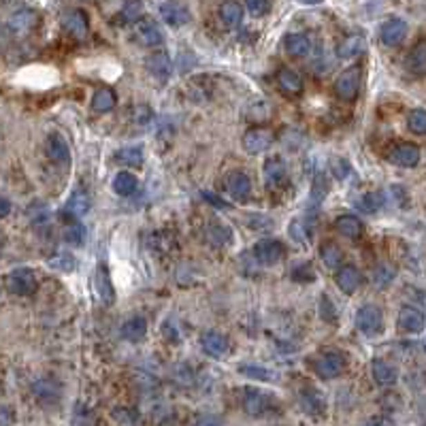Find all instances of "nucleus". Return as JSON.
Returning <instances> with one entry per match:
<instances>
[{
	"label": "nucleus",
	"mask_w": 426,
	"mask_h": 426,
	"mask_svg": "<svg viewBox=\"0 0 426 426\" xmlns=\"http://www.w3.org/2000/svg\"><path fill=\"white\" fill-rule=\"evenodd\" d=\"M343 369H345V356L337 352V349H329V352L320 354L313 360V371L322 380H335L337 375H341Z\"/></svg>",
	"instance_id": "1"
},
{
	"label": "nucleus",
	"mask_w": 426,
	"mask_h": 426,
	"mask_svg": "<svg viewBox=\"0 0 426 426\" xmlns=\"http://www.w3.org/2000/svg\"><path fill=\"white\" fill-rule=\"evenodd\" d=\"M356 327L365 335H380L384 331V313L378 305H365L356 313Z\"/></svg>",
	"instance_id": "2"
},
{
	"label": "nucleus",
	"mask_w": 426,
	"mask_h": 426,
	"mask_svg": "<svg viewBox=\"0 0 426 426\" xmlns=\"http://www.w3.org/2000/svg\"><path fill=\"white\" fill-rule=\"evenodd\" d=\"M39 282H37V275L30 271V269H13L7 278V288L13 292V294H19V296H30L35 290H37Z\"/></svg>",
	"instance_id": "3"
},
{
	"label": "nucleus",
	"mask_w": 426,
	"mask_h": 426,
	"mask_svg": "<svg viewBox=\"0 0 426 426\" xmlns=\"http://www.w3.org/2000/svg\"><path fill=\"white\" fill-rule=\"evenodd\" d=\"M360 88V68L352 66L343 70V75H339V79L335 81V92L341 100H354Z\"/></svg>",
	"instance_id": "4"
},
{
	"label": "nucleus",
	"mask_w": 426,
	"mask_h": 426,
	"mask_svg": "<svg viewBox=\"0 0 426 426\" xmlns=\"http://www.w3.org/2000/svg\"><path fill=\"white\" fill-rule=\"evenodd\" d=\"M284 245L280 241H275V239H262L254 245V258L260 262V264H278L282 258H284Z\"/></svg>",
	"instance_id": "5"
},
{
	"label": "nucleus",
	"mask_w": 426,
	"mask_h": 426,
	"mask_svg": "<svg viewBox=\"0 0 426 426\" xmlns=\"http://www.w3.org/2000/svg\"><path fill=\"white\" fill-rule=\"evenodd\" d=\"M407 23L403 19H398V17H392V19H386L382 23V28H380V39L384 45L388 47H398L400 43L405 41L407 37Z\"/></svg>",
	"instance_id": "6"
},
{
	"label": "nucleus",
	"mask_w": 426,
	"mask_h": 426,
	"mask_svg": "<svg viewBox=\"0 0 426 426\" xmlns=\"http://www.w3.org/2000/svg\"><path fill=\"white\" fill-rule=\"evenodd\" d=\"M273 405V398L256 388H247L243 396V407L249 416H264Z\"/></svg>",
	"instance_id": "7"
},
{
	"label": "nucleus",
	"mask_w": 426,
	"mask_h": 426,
	"mask_svg": "<svg viewBox=\"0 0 426 426\" xmlns=\"http://www.w3.org/2000/svg\"><path fill=\"white\" fill-rule=\"evenodd\" d=\"M62 26L75 39L88 37V15L81 9H68L62 13Z\"/></svg>",
	"instance_id": "8"
},
{
	"label": "nucleus",
	"mask_w": 426,
	"mask_h": 426,
	"mask_svg": "<svg viewBox=\"0 0 426 426\" xmlns=\"http://www.w3.org/2000/svg\"><path fill=\"white\" fill-rule=\"evenodd\" d=\"M273 143V133L267 128H252L243 137V149L247 154H262Z\"/></svg>",
	"instance_id": "9"
},
{
	"label": "nucleus",
	"mask_w": 426,
	"mask_h": 426,
	"mask_svg": "<svg viewBox=\"0 0 426 426\" xmlns=\"http://www.w3.org/2000/svg\"><path fill=\"white\" fill-rule=\"evenodd\" d=\"M224 186H226V192L235 200H245L249 196V192H252V182H249L247 173H243V171L229 173V177H226V182H224Z\"/></svg>",
	"instance_id": "10"
},
{
	"label": "nucleus",
	"mask_w": 426,
	"mask_h": 426,
	"mask_svg": "<svg viewBox=\"0 0 426 426\" xmlns=\"http://www.w3.org/2000/svg\"><path fill=\"white\" fill-rule=\"evenodd\" d=\"M200 347H203V352H207L209 356L222 358V356L229 354L231 343H229V339L224 337L222 333L209 331V333H205L203 337H200Z\"/></svg>",
	"instance_id": "11"
},
{
	"label": "nucleus",
	"mask_w": 426,
	"mask_h": 426,
	"mask_svg": "<svg viewBox=\"0 0 426 426\" xmlns=\"http://www.w3.org/2000/svg\"><path fill=\"white\" fill-rule=\"evenodd\" d=\"M390 162L398 164V166H405L412 168L420 162V147L414 143H400L396 145L392 152H390Z\"/></svg>",
	"instance_id": "12"
},
{
	"label": "nucleus",
	"mask_w": 426,
	"mask_h": 426,
	"mask_svg": "<svg viewBox=\"0 0 426 426\" xmlns=\"http://www.w3.org/2000/svg\"><path fill=\"white\" fill-rule=\"evenodd\" d=\"M300 407L309 416H322L327 412V398L316 388H303L300 390Z\"/></svg>",
	"instance_id": "13"
},
{
	"label": "nucleus",
	"mask_w": 426,
	"mask_h": 426,
	"mask_svg": "<svg viewBox=\"0 0 426 426\" xmlns=\"http://www.w3.org/2000/svg\"><path fill=\"white\" fill-rule=\"evenodd\" d=\"M371 373H373V380L380 386H394L398 380V369L384 358H375L371 362Z\"/></svg>",
	"instance_id": "14"
},
{
	"label": "nucleus",
	"mask_w": 426,
	"mask_h": 426,
	"mask_svg": "<svg viewBox=\"0 0 426 426\" xmlns=\"http://www.w3.org/2000/svg\"><path fill=\"white\" fill-rule=\"evenodd\" d=\"M137 39L145 47H156V45H162L164 32L154 19H143V21H139V26H137Z\"/></svg>",
	"instance_id": "15"
},
{
	"label": "nucleus",
	"mask_w": 426,
	"mask_h": 426,
	"mask_svg": "<svg viewBox=\"0 0 426 426\" xmlns=\"http://www.w3.org/2000/svg\"><path fill=\"white\" fill-rule=\"evenodd\" d=\"M284 47L286 52L294 58H303V56H309L311 49H313V43L311 39L305 35V32H292L284 39Z\"/></svg>",
	"instance_id": "16"
},
{
	"label": "nucleus",
	"mask_w": 426,
	"mask_h": 426,
	"mask_svg": "<svg viewBox=\"0 0 426 426\" xmlns=\"http://www.w3.org/2000/svg\"><path fill=\"white\" fill-rule=\"evenodd\" d=\"M367 47L369 45H367V39L362 35H352V37H347L339 43L337 54L343 60H354V58H358L367 52Z\"/></svg>",
	"instance_id": "17"
},
{
	"label": "nucleus",
	"mask_w": 426,
	"mask_h": 426,
	"mask_svg": "<svg viewBox=\"0 0 426 426\" xmlns=\"http://www.w3.org/2000/svg\"><path fill=\"white\" fill-rule=\"evenodd\" d=\"M286 175H288V168L280 158L267 160V164H264V184H267L269 190L280 188L286 182Z\"/></svg>",
	"instance_id": "18"
},
{
	"label": "nucleus",
	"mask_w": 426,
	"mask_h": 426,
	"mask_svg": "<svg viewBox=\"0 0 426 426\" xmlns=\"http://www.w3.org/2000/svg\"><path fill=\"white\" fill-rule=\"evenodd\" d=\"M398 327L405 333H422L424 331V316L416 307H403L398 311Z\"/></svg>",
	"instance_id": "19"
},
{
	"label": "nucleus",
	"mask_w": 426,
	"mask_h": 426,
	"mask_svg": "<svg viewBox=\"0 0 426 426\" xmlns=\"http://www.w3.org/2000/svg\"><path fill=\"white\" fill-rule=\"evenodd\" d=\"M362 278H360V271L352 264L341 267L337 273V286L345 292V294H354L360 286Z\"/></svg>",
	"instance_id": "20"
},
{
	"label": "nucleus",
	"mask_w": 426,
	"mask_h": 426,
	"mask_svg": "<svg viewBox=\"0 0 426 426\" xmlns=\"http://www.w3.org/2000/svg\"><path fill=\"white\" fill-rule=\"evenodd\" d=\"M119 335H122L124 339H126V341H133V343L143 341L145 335H147V322H145V318L135 316V318L126 320V322L122 324Z\"/></svg>",
	"instance_id": "21"
},
{
	"label": "nucleus",
	"mask_w": 426,
	"mask_h": 426,
	"mask_svg": "<svg viewBox=\"0 0 426 426\" xmlns=\"http://www.w3.org/2000/svg\"><path fill=\"white\" fill-rule=\"evenodd\" d=\"M90 203H92L90 194L84 188H77L66 200V213H70L72 217H84L90 211Z\"/></svg>",
	"instance_id": "22"
},
{
	"label": "nucleus",
	"mask_w": 426,
	"mask_h": 426,
	"mask_svg": "<svg viewBox=\"0 0 426 426\" xmlns=\"http://www.w3.org/2000/svg\"><path fill=\"white\" fill-rule=\"evenodd\" d=\"M160 15L171 26H184L190 21V11L180 3H164L160 5Z\"/></svg>",
	"instance_id": "23"
},
{
	"label": "nucleus",
	"mask_w": 426,
	"mask_h": 426,
	"mask_svg": "<svg viewBox=\"0 0 426 426\" xmlns=\"http://www.w3.org/2000/svg\"><path fill=\"white\" fill-rule=\"evenodd\" d=\"M239 373L245 375V378H249V380H258V382H278L280 380L278 371L267 369L262 365H252V362L239 365Z\"/></svg>",
	"instance_id": "24"
},
{
	"label": "nucleus",
	"mask_w": 426,
	"mask_h": 426,
	"mask_svg": "<svg viewBox=\"0 0 426 426\" xmlns=\"http://www.w3.org/2000/svg\"><path fill=\"white\" fill-rule=\"evenodd\" d=\"M94 288H96V294H98L100 300H103V303H111V300H113V286H111L109 271H107V267H103V264L96 269Z\"/></svg>",
	"instance_id": "25"
},
{
	"label": "nucleus",
	"mask_w": 426,
	"mask_h": 426,
	"mask_svg": "<svg viewBox=\"0 0 426 426\" xmlns=\"http://www.w3.org/2000/svg\"><path fill=\"white\" fill-rule=\"evenodd\" d=\"M32 392H35V396L41 400V403H58L60 396H62L60 386L56 382H52V380H39L32 386Z\"/></svg>",
	"instance_id": "26"
},
{
	"label": "nucleus",
	"mask_w": 426,
	"mask_h": 426,
	"mask_svg": "<svg viewBox=\"0 0 426 426\" xmlns=\"http://www.w3.org/2000/svg\"><path fill=\"white\" fill-rule=\"evenodd\" d=\"M39 21V15L30 9H21L17 11L15 15H11V21H9V28L15 32V35H23L35 28V23Z\"/></svg>",
	"instance_id": "27"
},
{
	"label": "nucleus",
	"mask_w": 426,
	"mask_h": 426,
	"mask_svg": "<svg viewBox=\"0 0 426 426\" xmlns=\"http://www.w3.org/2000/svg\"><path fill=\"white\" fill-rule=\"evenodd\" d=\"M145 66H147V70L154 75L156 79H166L168 75H171V58L164 54V52H154L152 56L147 58V62H145Z\"/></svg>",
	"instance_id": "28"
},
{
	"label": "nucleus",
	"mask_w": 426,
	"mask_h": 426,
	"mask_svg": "<svg viewBox=\"0 0 426 426\" xmlns=\"http://www.w3.org/2000/svg\"><path fill=\"white\" fill-rule=\"evenodd\" d=\"M47 154L54 162H60V164H66L70 160V149L66 145V141L60 137V135H49L47 139Z\"/></svg>",
	"instance_id": "29"
},
{
	"label": "nucleus",
	"mask_w": 426,
	"mask_h": 426,
	"mask_svg": "<svg viewBox=\"0 0 426 426\" xmlns=\"http://www.w3.org/2000/svg\"><path fill=\"white\" fill-rule=\"evenodd\" d=\"M278 84L286 94H300V90H303V79L292 68H282L278 72Z\"/></svg>",
	"instance_id": "30"
},
{
	"label": "nucleus",
	"mask_w": 426,
	"mask_h": 426,
	"mask_svg": "<svg viewBox=\"0 0 426 426\" xmlns=\"http://www.w3.org/2000/svg\"><path fill=\"white\" fill-rule=\"evenodd\" d=\"M117 98H115V92L111 88H100L96 90V94L92 96V109L98 111V113H107L115 107Z\"/></svg>",
	"instance_id": "31"
},
{
	"label": "nucleus",
	"mask_w": 426,
	"mask_h": 426,
	"mask_svg": "<svg viewBox=\"0 0 426 426\" xmlns=\"http://www.w3.org/2000/svg\"><path fill=\"white\" fill-rule=\"evenodd\" d=\"M115 160L124 166H141L143 164V147L141 145H128L115 152Z\"/></svg>",
	"instance_id": "32"
},
{
	"label": "nucleus",
	"mask_w": 426,
	"mask_h": 426,
	"mask_svg": "<svg viewBox=\"0 0 426 426\" xmlns=\"http://www.w3.org/2000/svg\"><path fill=\"white\" fill-rule=\"evenodd\" d=\"M137 188H139V182H137V177H135L133 173L122 171V173H117L115 177H113V190L119 196H130V194L137 192Z\"/></svg>",
	"instance_id": "33"
},
{
	"label": "nucleus",
	"mask_w": 426,
	"mask_h": 426,
	"mask_svg": "<svg viewBox=\"0 0 426 426\" xmlns=\"http://www.w3.org/2000/svg\"><path fill=\"white\" fill-rule=\"evenodd\" d=\"M335 224H337V231L347 239H358L362 233V224L354 215H341V217H337Z\"/></svg>",
	"instance_id": "34"
},
{
	"label": "nucleus",
	"mask_w": 426,
	"mask_h": 426,
	"mask_svg": "<svg viewBox=\"0 0 426 426\" xmlns=\"http://www.w3.org/2000/svg\"><path fill=\"white\" fill-rule=\"evenodd\" d=\"M220 19L224 21V26H237L243 19V7L239 3H224L220 7Z\"/></svg>",
	"instance_id": "35"
},
{
	"label": "nucleus",
	"mask_w": 426,
	"mask_h": 426,
	"mask_svg": "<svg viewBox=\"0 0 426 426\" xmlns=\"http://www.w3.org/2000/svg\"><path fill=\"white\" fill-rule=\"evenodd\" d=\"M207 239H209V243L224 247L233 241V231L229 226H224V224H213V226L207 229Z\"/></svg>",
	"instance_id": "36"
},
{
	"label": "nucleus",
	"mask_w": 426,
	"mask_h": 426,
	"mask_svg": "<svg viewBox=\"0 0 426 426\" xmlns=\"http://www.w3.org/2000/svg\"><path fill=\"white\" fill-rule=\"evenodd\" d=\"M320 256H322V262L327 264V269H337L343 260V252H341V247L335 245V243H327V245H322L320 249Z\"/></svg>",
	"instance_id": "37"
},
{
	"label": "nucleus",
	"mask_w": 426,
	"mask_h": 426,
	"mask_svg": "<svg viewBox=\"0 0 426 426\" xmlns=\"http://www.w3.org/2000/svg\"><path fill=\"white\" fill-rule=\"evenodd\" d=\"M384 203H386V196L382 192H369L358 200V209H362L367 213H373V211L382 209Z\"/></svg>",
	"instance_id": "38"
},
{
	"label": "nucleus",
	"mask_w": 426,
	"mask_h": 426,
	"mask_svg": "<svg viewBox=\"0 0 426 426\" xmlns=\"http://www.w3.org/2000/svg\"><path fill=\"white\" fill-rule=\"evenodd\" d=\"M407 66H409V70H414V72H418V75L424 72V68H426L424 41H420V43L412 49V54H409V58H407Z\"/></svg>",
	"instance_id": "39"
},
{
	"label": "nucleus",
	"mask_w": 426,
	"mask_h": 426,
	"mask_svg": "<svg viewBox=\"0 0 426 426\" xmlns=\"http://www.w3.org/2000/svg\"><path fill=\"white\" fill-rule=\"evenodd\" d=\"M407 126L414 135H426V113L424 109H414L409 115H407Z\"/></svg>",
	"instance_id": "40"
},
{
	"label": "nucleus",
	"mask_w": 426,
	"mask_h": 426,
	"mask_svg": "<svg viewBox=\"0 0 426 426\" xmlns=\"http://www.w3.org/2000/svg\"><path fill=\"white\" fill-rule=\"evenodd\" d=\"M394 278H396V271L390 264H380L373 273V284L378 288H386Z\"/></svg>",
	"instance_id": "41"
},
{
	"label": "nucleus",
	"mask_w": 426,
	"mask_h": 426,
	"mask_svg": "<svg viewBox=\"0 0 426 426\" xmlns=\"http://www.w3.org/2000/svg\"><path fill=\"white\" fill-rule=\"evenodd\" d=\"M84 239H86V229L81 226V224H72V226H68L64 231V241L70 245H81Z\"/></svg>",
	"instance_id": "42"
},
{
	"label": "nucleus",
	"mask_w": 426,
	"mask_h": 426,
	"mask_svg": "<svg viewBox=\"0 0 426 426\" xmlns=\"http://www.w3.org/2000/svg\"><path fill=\"white\" fill-rule=\"evenodd\" d=\"M313 278H316V273H313V267L309 262L296 264L292 269V280H296V282H311Z\"/></svg>",
	"instance_id": "43"
},
{
	"label": "nucleus",
	"mask_w": 426,
	"mask_h": 426,
	"mask_svg": "<svg viewBox=\"0 0 426 426\" xmlns=\"http://www.w3.org/2000/svg\"><path fill=\"white\" fill-rule=\"evenodd\" d=\"M320 316L327 320V322H335L337 320V311H335V305L329 296H322L320 298Z\"/></svg>",
	"instance_id": "44"
},
{
	"label": "nucleus",
	"mask_w": 426,
	"mask_h": 426,
	"mask_svg": "<svg viewBox=\"0 0 426 426\" xmlns=\"http://www.w3.org/2000/svg\"><path fill=\"white\" fill-rule=\"evenodd\" d=\"M288 231H290V237H292L296 243H307V237H309V235H307V229H305L303 222H298V220L292 222Z\"/></svg>",
	"instance_id": "45"
},
{
	"label": "nucleus",
	"mask_w": 426,
	"mask_h": 426,
	"mask_svg": "<svg viewBox=\"0 0 426 426\" xmlns=\"http://www.w3.org/2000/svg\"><path fill=\"white\" fill-rule=\"evenodd\" d=\"M271 9V5L267 3V0H247V11L252 13L254 17H262L267 15Z\"/></svg>",
	"instance_id": "46"
},
{
	"label": "nucleus",
	"mask_w": 426,
	"mask_h": 426,
	"mask_svg": "<svg viewBox=\"0 0 426 426\" xmlns=\"http://www.w3.org/2000/svg\"><path fill=\"white\" fill-rule=\"evenodd\" d=\"M141 13H143V5L141 3H128V5H124V9H122V15L126 17L128 21L137 19Z\"/></svg>",
	"instance_id": "47"
},
{
	"label": "nucleus",
	"mask_w": 426,
	"mask_h": 426,
	"mask_svg": "<svg viewBox=\"0 0 426 426\" xmlns=\"http://www.w3.org/2000/svg\"><path fill=\"white\" fill-rule=\"evenodd\" d=\"M333 171H335V175H337L339 180H345L347 175H349V164L345 160H341V158H335L333 160Z\"/></svg>",
	"instance_id": "48"
},
{
	"label": "nucleus",
	"mask_w": 426,
	"mask_h": 426,
	"mask_svg": "<svg viewBox=\"0 0 426 426\" xmlns=\"http://www.w3.org/2000/svg\"><path fill=\"white\" fill-rule=\"evenodd\" d=\"M203 198L207 200V203H211L213 207H217V209H229V203L224 198H220L217 194H213V192H203Z\"/></svg>",
	"instance_id": "49"
},
{
	"label": "nucleus",
	"mask_w": 426,
	"mask_h": 426,
	"mask_svg": "<svg viewBox=\"0 0 426 426\" xmlns=\"http://www.w3.org/2000/svg\"><path fill=\"white\" fill-rule=\"evenodd\" d=\"M194 426H222V420L217 416H211V414H205V416H200L196 420Z\"/></svg>",
	"instance_id": "50"
},
{
	"label": "nucleus",
	"mask_w": 426,
	"mask_h": 426,
	"mask_svg": "<svg viewBox=\"0 0 426 426\" xmlns=\"http://www.w3.org/2000/svg\"><path fill=\"white\" fill-rule=\"evenodd\" d=\"M52 267H56L60 271H70V269H75V260L68 258V256H60V258L52 260Z\"/></svg>",
	"instance_id": "51"
},
{
	"label": "nucleus",
	"mask_w": 426,
	"mask_h": 426,
	"mask_svg": "<svg viewBox=\"0 0 426 426\" xmlns=\"http://www.w3.org/2000/svg\"><path fill=\"white\" fill-rule=\"evenodd\" d=\"M162 333L166 335V339H168L171 343H177V341H180L177 327H173V329H171V322H166V324H164V327H162Z\"/></svg>",
	"instance_id": "52"
},
{
	"label": "nucleus",
	"mask_w": 426,
	"mask_h": 426,
	"mask_svg": "<svg viewBox=\"0 0 426 426\" xmlns=\"http://www.w3.org/2000/svg\"><path fill=\"white\" fill-rule=\"evenodd\" d=\"M367 426H394V422L386 416H373L367 420Z\"/></svg>",
	"instance_id": "53"
},
{
	"label": "nucleus",
	"mask_w": 426,
	"mask_h": 426,
	"mask_svg": "<svg viewBox=\"0 0 426 426\" xmlns=\"http://www.w3.org/2000/svg\"><path fill=\"white\" fill-rule=\"evenodd\" d=\"M9 213H11V203H9V198L0 196V220L7 217Z\"/></svg>",
	"instance_id": "54"
}]
</instances>
